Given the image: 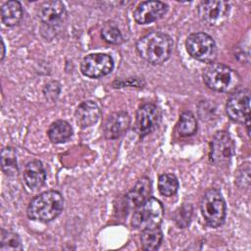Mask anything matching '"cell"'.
Returning a JSON list of instances; mask_svg holds the SVG:
<instances>
[{
    "label": "cell",
    "instance_id": "e0dca14e",
    "mask_svg": "<svg viewBox=\"0 0 251 251\" xmlns=\"http://www.w3.org/2000/svg\"><path fill=\"white\" fill-rule=\"evenodd\" d=\"M23 176L27 187L33 190L42 187L46 180V171L43 164L38 160L28 162L25 167Z\"/></svg>",
    "mask_w": 251,
    "mask_h": 251
},
{
    "label": "cell",
    "instance_id": "5b68a950",
    "mask_svg": "<svg viewBox=\"0 0 251 251\" xmlns=\"http://www.w3.org/2000/svg\"><path fill=\"white\" fill-rule=\"evenodd\" d=\"M164 216V208L162 203L150 197L143 204L136 208L131 218V226L139 230L154 228L160 226Z\"/></svg>",
    "mask_w": 251,
    "mask_h": 251
},
{
    "label": "cell",
    "instance_id": "484cf974",
    "mask_svg": "<svg viewBox=\"0 0 251 251\" xmlns=\"http://www.w3.org/2000/svg\"><path fill=\"white\" fill-rule=\"evenodd\" d=\"M191 217H192V206L190 204H183L181 207H179L176 210L175 214V221H176V224L180 228H184L189 225Z\"/></svg>",
    "mask_w": 251,
    "mask_h": 251
},
{
    "label": "cell",
    "instance_id": "44dd1931",
    "mask_svg": "<svg viewBox=\"0 0 251 251\" xmlns=\"http://www.w3.org/2000/svg\"><path fill=\"white\" fill-rule=\"evenodd\" d=\"M176 130L177 133L183 137L193 135L197 130V122L195 116L189 111L182 112L176 125Z\"/></svg>",
    "mask_w": 251,
    "mask_h": 251
},
{
    "label": "cell",
    "instance_id": "4fadbf2b",
    "mask_svg": "<svg viewBox=\"0 0 251 251\" xmlns=\"http://www.w3.org/2000/svg\"><path fill=\"white\" fill-rule=\"evenodd\" d=\"M168 10L167 4L161 1H144L133 11V18L140 25H147L160 20Z\"/></svg>",
    "mask_w": 251,
    "mask_h": 251
},
{
    "label": "cell",
    "instance_id": "9c48e42d",
    "mask_svg": "<svg viewBox=\"0 0 251 251\" xmlns=\"http://www.w3.org/2000/svg\"><path fill=\"white\" fill-rule=\"evenodd\" d=\"M229 10V4L226 1L208 0L200 2L197 13L203 23L211 26H217L227 20Z\"/></svg>",
    "mask_w": 251,
    "mask_h": 251
},
{
    "label": "cell",
    "instance_id": "2e32d148",
    "mask_svg": "<svg viewBox=\"0 0 251 251\" xmlns=\"http://www.w3.org/2000/svg\"><path fill=\"white\" fill-rule=\"evenodd\" d=\"M101 116V111L96 102L86 100L81 102L75 113L76 124L81 127L85 128L96 124Z\"/></svg>",
    "mask_w": 251,
    "mask_h": 251
},
{
    "label": "cell",
    "instance_id": "8992f818",
    "mask_svg": "<svg viewBox=\"0 0 251 251\" xmlns=\"http://www.w3.org/2000/svg\"><path fill=\"white\" fill-rule=\"evenodd\" d=\"M187 53L197 61L213 63L217 57V46L214 39L205 32H195L185 40Z\"/></svg>",
    "mask_w": 251,
    "mask_h": 251
},
{
    "label": "cell",
    "instance_id": "603a6c76",
    "mask_svg": "<svg viewBox=\"0 0 251 251\" xmlns=\"http://www.w3.org/2000/svg\"><path fill=\"white\" fill-rule=\"evenodd\" d=\"M159 192L167 197L173 196L177 192L178 180L174 174H163L158 178Z\"/></svg>",
    "mask_w": 251,
    "mask_h": 251
},
{
    "label": "cell",
    "instance_id": "4316f807",
    "mask_svg": "<svg viewBox=\"0 0 251 251\" xmlns=\"http://www.w3.org/2000/svg\"><path fill=\"white\" fill-rule=\"evenodd\" d=\"M236 184L239 187H248L250 184V166L249 163H245L241 166L236 175Z\"/></svg>",
    "mask_w": 251,
    "mask_h": 251
},
{
    "label": "cell",
    "instance_id": "7402d4cb",
    "mask_svg": "<svg viewBox=\"0 0 251 251\" xmlns=\"http://www.w3.org/2000/svg\"><path fill=\"white\" fill-rule=\"evenodd\" d=\"M1 168L5 175L15 176L18 173L17 153L13 147H5L1 151Z\"/></svg>",
    "mask_w": 251,
    "mask_h": 251
},
{
    "label": "cell",
    "instance_id": "ac0fdd59",
    "mask_svg": "<svg viewBox=\"0 0 251 251\" xmlns=\"http://www.w3.org/2000/svg\"><path fill=\"white\" fill-rule=\"evenodd\" d=\"M2 22L7 26L18 25L23 18V8L19 1L12 0L5 2L1 7Z\"/></svg>",
    "mask_w": 251,
    "mask_h": 251
},
{
    "label": "cell",
    "instance_id": "f1b7e54d",
    "mask_svg": "<svg viewBox=\"0 0 251 251\" xmlns=\"http://www.w3.org/2000/svg\"><path fill=\"white\" fill-rule=\"evenodd\" d=\"M1 42H2V54H1V61H3L4 56H5V45H4V41H3V39L1 40Z\"/></svg>",
    "mask_w": 251,
    "mask_h": 251
},
{
    "label": "cell",
    "instance_id": "7c38bea8",
    "mask_svg": "<svg viewBox=\"0 0 251 251\" xmlns=\"http://www.w3.org/2000/svg\"><path fill=\"white\" fill-rule=\"evenodd\" d=\"M37 16L43 25L54 28L65 22L67 11L61 1H45L39 6Z\"/></svg>",
    "mask_w": 251,
    "mask_h": 251
},
{
    "label": "cell",
    "instance_id": "3957f363",
    "mask_svg": "<svg viewBox=\"0 0 251 251\" xmlns=\"http://www.w3.org/2000/svg\"><path fill=\"white\" fill-rule=\"evenodd\" d=\"M203 80L212 90L232 92L240 83V77L229 67L221 63H211L203 72Z\"/></svg>",
    "mask_w": 251,
    "mask_h": 251
},
{
    "label": "cell",
    "instance_id": "6da1fadb",
    "mask_svg": "<svg viewBox=\"0 0 251 251\" xmlns=\"http://www.w3.org/2000/svg\"><path fill=\"white\" fill-rule=\"evenodd\" d=\"M135 47L138 55L143 60L152 65H161L171 57L174 41L166 33L151 31L140 37Z\"/></svg>",
    "mask_w": 251,
    "mask_h": 251
},
{
    "label": "cell",
    "instance_id": "d6986e66",
    "mask_svg": "<svg viewBox=\"0 0 251 251\" xmlns=\"http://www.w3.org/2000/svg\"><path fill=\"white\" fill-rule=\"evenodd\" d=\"M73 134V128L71 125L63 120L53 122L48 130L47 135L53 143H63L71 138Z\"/></svg>",
    "mask_w": 251,
    "mask_h": 251
},
{
    "label": "cell",
    "instance_id": "d4e9b609",
    "mask_svg": "<svg viewBox=\"0 0 251 251\" xmlns=\"http://www.w3.org/2000/svg\"><path fill=\"white\" fill-rule=\"evenodd\" d=\"M102 38L110 44H121L124 42V37L118 26L113 23L104 25L101 30Z\"/></svg>",
    "mask_w": 251,
    "mask_h": 251
},
{
    "label": "cell",
    "instance_id": "7a4b0ae2",
    "mask_svg": "<svg viewBox=\"0 0 251 251\" xmlns=\"http://www.w3.org/2000/svg\"><path fill=\"white\" fill-rule=\"evenodd\" d=\"M64 198L57 190H47L32 198L26 215L30 220L48 223L55 220L63 211Z\"/></svg>",
    "mask_w": 251,
    "mask_h": 251
},
{
    "label": "cell",
    "instance_id": "5bb4252c",
    "mask_svg": "<svg viewBox=\"0 0 251 251\" xmlns=\"http://www.w3.org/2000/svg\"><path fill=\"white\" fill-rule=\"evenodd\" d=\"M130 117L125 111L111 114L103 126L104 136L107 139H117L121 137L129 127Z\"/></svg>",
    "mask_w": 251,
    "mask_h": 251
},
{
    "label": "cell",
    "instance_id": "8fae6325",
    "mask_svg": "<svg viewBox=\"0 0 251 251\" xmlns=\"http://www.w3.org/2000/svg\"><path fill=\"white\" fill-rule=\"evenodd\" d=\"M161 121L160 109L152 104L141 105L136 112V128L141 137L151 133L157 128Z\"/></svg>",
    "mask_w": 251,
    "mask_h": 251
},
{
    "label": "cell",
    "instance_id": "277c9868",
    "mask_svg": "<svg viewBox=\"0 0 251 251\" xmlns=\"http://www.w3.org/2000/svg\"><path fill=\"white\" fill-rule=\"evenodd\" d=\"M200 209L209 226L218 227L224 224L226 215V205L222 193L218 189L210 188L203 194Z\"/></svg>",
    "mask_w": 251,
    "mask_h": 251
},
{
    "label": "cell",
    "instance_id": "30bf717a",
    "mask_svg": "<svg viewBox=\"0 0 251 251\" xmlns=\"http://www.w3.org/2000/svg\"><path fill=\"white\" fill-rule=\"evenodd\" d=\"M114 69V60L110 55L103 53L89 54L83 58L80 71L83 75L98 78L109 75Z\"/></svg>",
    "mask_w": 251,
    "mask_h": 251
},
{
    "label": "cell",
    "instance_id": "ba28073f",
    "mask_svg": "<svg viewBox=\"0 0 251 251\" xmlns=\"http://www.w3.org/2000/svg\"><path fill=\"white\" fill-rule=\"evenodd\" d=\"M234 142L229 133L224 130L218 131L211 141L210 161L218 167L226 166L234 155Z\"/></svg>",
    "mask_w": 251,
    "mask_h": 251
},
{
    "label": "cell",
    "instance_id": "ffe728a7",
    "mask_svg": "<svg viewBox=\"0 0 251 251\" xmlns=\"http://www.w3.org/2000/svg\"><path fill=\"white\" fill-rule=\"evenodd\" d=\"M163 240V232L159 226L144 229L141 232L140 241L142 248L147 251H154L159 248Z\"/></svg>",
    "mask_w": 251,
    "mask_h": 251
},
{
    "label": "cell",
    "instance_id": "9a60e30c",
    "mask_svg": "<svg viewBox=\"0 0 251 251\" xmlns=\"http://www.w3.org/2000/svg\"><path fill=\"white\" fill-rule=\"evenodd\" d=\"M151 190V180L146 176L141 177L126 195V206L128 209H136L150 198Z\"/></svg>",
    "mask_w": 251,
    "mask_h": 251
},
{
    "label": "cell",
    "instance_id": "cb8c5ba5",
    "mask_svg": "<svg viewBox=\"0 0 251 251\" xmlns=\"http://www.w3.org/2000/svg\"><path fill=\"white\" fill-rule=\"evenodd\" d=\"M22 241L18 233L12 230L1 229V240H0V250H22Z\"/></svg>",
    "mask_w": 251,
    "mask_h": 251
},
{
    "label": "cell",
    "instance_id": "52a82bcc",
    "mask_svg": "<svg viewBox=\"0 0 251 251\" xmlns=\"http://www.w3.org/2000/svg\"><path fill=\"white\" fill-rule=\"evenodd\" d=\"M250 90L248 88H240L234 90L226 106L227 117L239 124L250 122Z\"/></svg>",
    "mask_w": 251,
    "mask_h": 251
},
{
    "label": "cell",
    "instance_id": "83f0119b",
    "mask_svg": "<svg viewBox=\"0 0 251 251\" xmlns=\"http://www.w3.org/2000/svg\"><path fill=\"white\" fill-rule=\"evenodd\" d=\"M60 84L57 81H52L48 84H46L45 88H44V95L47 99H51L54 100L56 99V97H58L59 93H60Z\"/></svg>",
    "mask_w": 251,
    "mask_h": 251
}]
</instances>
